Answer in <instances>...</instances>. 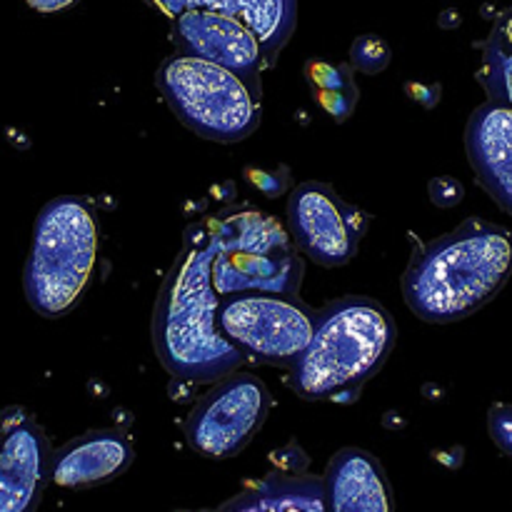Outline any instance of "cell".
Instances as JSON below:
<instances>
[{"mask_svg":"<svg viewBox=\"0 0 512 512\" xmlns=\"http://www.w3.org/2000/svg\"><path fill=\"white\" fill-rule=\"evenodd\" d=\"M220 295L213 285V245L203 223L185 230L153 313V345L180 383H220L240 370L243 355L220 330Z\"/></svg>","mask_w":512,"mask_h":512,"instance_id":"cell-1","label":"cell"},{"mask_svg":"<svg viewBox=\"0 0 512 512\" xmlns=\"http://www.w3.org/2000/svg\"><path fill=\"white\" fill-rule=\"evenodd\" d=\"M510 275L512 235L503 225L470 218L415 248L403 275V295L425 323H458L488 305Z\"/></svg>","mask_w":512,"mask_h":512,"instance_id":"cell-2","label":"cell"},{"mask_svg":"<svg viewBox=\"0 0 512 512\" xmlns=\"http://www.w3.org/2000/svg\"><path fill=\"white\" fill-rule=\"evenodd\" d=\"M398 340L393 315L373 298L348 295L318 310L308 350L288 370L300 400L355 403L360 390L390 358Z\"/></svg>","mask_w":512,"mask_h":512,"instance_id":"cell-3","label":"cell"},{"mask_svg":"<svg viewBox=\"0 0 512 512\" xmlns=\"http://www.w3.org/2000/svg\"><path fill=\"white\" fill-rule=\"evenodd\" d=\"M98 263V223L78 195L53 198L38 213L23 270L30 308L40 318H63L83 298Z\"/></svg>","mask_w":512,"mask_h":512,"instance_id":"cell-4","label":"cell"},{"mask_svg":"<svg viewBox=\"0 0 512 512\" xmlns=\"http://www.w3.org/2000/svg\"><path fill=\"white\" fill-rule=\"evenodd\" d=\"M155 83L180 123L213 143H240L263 120V95L208 60L175 53L160 65Z\"/></svg>","mask_w":512,"mask_h":512,"instance_id":"cell-5","label":"cell"},{"mask_svg":"<svg viewBox=\"0 0 512 512\" xmlns=\"http://www.w3.org/2000/svg\"><path fill=\"white\" fill-rule=\"evenodd\" d=\"M220 330L245 360L293 368L315 335L318 310L300 295L235 293L220 298Z\"/></svg>","mask_w":512,"mask_h":512,"instance_id":"cell-6","label":"cell"},{"mask_svg":"<svg viewBox=\"0 0 512 512\" xmlns=\"http://www.w3.org/2000/svg\"><path fill=\"white\" fill-rule=\"evenodd\" d=\"M268 388L250 373H235L215 383L190 410L185 440L198 455L228 460L243 453L270 413Z\"/></svg>","mask_w":512,"mask_h":512,"instance_id":"cell-7","label":"cell"},{"mask_svg":"<svg viewBox=\"0 0 512 512\" xmlns=\"http://www.w3.org/2000/svg\"><path fill=\"white\" fill-rule=\"evenodd\" d=\"M285 220L300 253L323 268L348 265L370 225L368 213L350 205L320 180L290 190Z\"/></svg>","mask_w":512,"mask_h":512,"instance_id":"cell-8","label":"cell"},{"mask_svg":"<svg viewBox=\"0 0 512 512\" xmlns=\"http://www.w3.org/2000/svg\"><path fill=\"white\" fill-rule=\"evenodd\" d=\"M170 23V38L180 55L233 70L255 93L263 95V73L268 70V60L258 33L250 25L213 10H190Z\"/></svg>","mask_w":512,"mask_h":512,"instance_id":"cell-9","label":"cell"},{"mask_svg":"<svg viewBox=\"0 0 512 512\" xmlns=\"http://www.w3.org/2000/svg\"><path fill=\"white\" fill-rule=\"evenodd\" d=\"M53 450L33 415L23 408L3 413L0 512H35L53 480Z\"/></svg>","mask_w":512,"mask_h":512,"instance_id":"cell-10","label":"cell"},{"mask_svg":"<svg viewBox=\"0 0 512 512\" xmlns=\"http://www.w3.org/2000/svg\"><path fill=\"white\" fill-rule=\"evenodd\" d=\"M303 273L305 265L295 243L273 250L213 248V285L220 298L235 293L300 295Z\"/></svg>","mask_w":512,"mask_h":512,"instance_id":"cell-11","label":"cell"},{"mask_svg":"<svg viewBox=\"0 0 512 512\" xmlns=\"http://www.w3.org/2000/svg\"><path fill=\"white\" fill-rule=\"evenodd\" d=\"M465 148L478 183L512 215V105L488 100L473 110Z\"/></svg>","mask_w":512,"mask_h":512,"instance_id":"cell-12","label":"cell"},{"mask_svg":"<svg viewBox=\"0 0 512 512\" xmlns=\"http://www.w3.org/2000/svg\"><path fill=\"white\" fill-rule=\"evenodd\" d=\"M135 450L120 430H90L73 438L53 458V483L58 488H95L115 480L133 465Z\"/></svg>","mask_w":512,"mask_h":512,"instance_id":"cell-13","label":"cell"},{"mask_svg":"<svg viewBox=\"0 0 512 512\" xmlns=\"http://www.w3.org/2000/svg\"><path fill=\"white\" fill-rule=\"evenodd\" d=\"M325 512H393L390 483L375 455L343 448L330 458L323 475Z\"/></svg>","mask_w":512,"mask_h":512,"instance_id":"cell-14","label":"cell"},{"mask_svg":"<svg viewBox=\"0 0 512 512\" xmlns=\"http://www.w3.org/2000/svg\"><path fill=\"white\" fill-rule=\"evenodd\" d=\"M165 18L175 20L190 10H213L233 15L258 33L263 43L268 70L278 63L280 53L293 38L298 23V0H145Z\"/></svg>","mask_w":512,"mask_h":512,"instance_id":"cell-15","label":"cell"},{"mask_svg":"<svg viewBox=\"0 0 512 512\" xmlns=\"http://www.w3.org/2000/svg\"><path fill=\"white\" fill-rule=\"evenodd\" d=\"M480 83L490 100L512 105V8L495 18L493 30L485 38Z\"/></svg>","mask_w":512,"mask_h":512,"instance_id":"cell-16","label":"cell"},{"mask_svg":"<svg viewBox=\"0 0 512 512\" xmlns=\"http://www.w3.org/2000/svg\"><path fill=\"white\" fill-rule=\"evenodd\" d=\"M355 70L345 63H328V60H310L305 65V80H308L313 95L335 93V90L358 88L353 78Z\"/></svg>","mask_w":512,"mask_h":512,"instance_id":"cell-17","label":"cell"},{"mask_svg":"<svg viewBox=\"0 0 512 512\" xmlns=\"http://www.w3.org/2000/svg\"><path fill=\"white\" fill-rule=\"evenodd\" d=\"M390 45L378 35H360L350 45V68L363 75H378L390 65Z\"/></svg>","mask_w":512,"mask_h":512,"instance_id":"cell-18","label":"cell"},{"mask_svg":"<svg viewBox=\"0 0 512 512\" xmlns=\"http://www.w3.org/2000/svg\"><path fill=\"white\" fill-rule=\"evenodd\" d=\"M315 103L320 105L328 118H333L335 123H345V120L353 115L355 105L360 100V88H350V90H335V93H318L313 95Z\"/></svg>","mask_w":512,"mask_h":512,"instance_id":"cell-19","label":"cell"},{"mask_svg":"<svg viewBox=\"0 0 512 512\" xmlns=\"http://www.w3.org/2000/svg\"><path fill=\"white\" fill-rule=\"evenodd\" d=\"M245 178H248V183L253 185L255 190H260L265 198H280V195H285V190H288L290 185V173L283 165L273 170L248 168L245 170Z\"/></svg>","mask_w":512,"mask_h":512,"instance_id":"cell-20","label":"cell"},{"mask_svg":"<svg viewBox=\"0 0 512 512\" xmlns=\"http://www.w3.org/2000/svg\"><path fill=\"white\" fill-rule=\"evenodd\" d=\"M488 428L493 443L512 458V405H493L488 415Z\"/></svg>","mask_w":512,"mask_h":512,"instance_id":"cell-21","label":"cell"},{"mask_svg":"<svg viewBox=\"0 0 512 512\" xmlns=\"http://www.w3.org/2000/svg\"><path fill=\"white\" fill-rule=\"evenodd\" d=\"M428 193H430V200H433L438 208H455V205L463 200L465 190L455 178H450V175H440V178L430 180Z\"/></svg>","mask_w":512,"mask_h":512,"instance_id":"cell-22","label":"cell"},{"mask_svg":"<svg viewBox=\"0 0 512 512\" xmlns=\"http://www.w3.org/2000/svg\"><path fill=\"white\" fill-rule=\"evenodd\" d=\"M408 93L413 95L415 100H418L420 105H425V108H433L435 103L440 100V85H418V83H410L408 85Z\"/></svg>","mask_w":512,"mask_h":512,"instance_id":"cell-23","label":"cell"},{"mask_svg":"<svg viewBox=\"0 0 512 512\" xmlns=\"http://www.w3.org/2000/svg\"><path fill=\"white\" fill-rule=\"evenodd\" d=\"M35 13H60V10H68L70 5H75L78 0H25Z\"/></svg>","mask_w":512,"mask_h":512,"instance_id":"cell-24","label":"cell"}]
</instances>
